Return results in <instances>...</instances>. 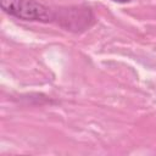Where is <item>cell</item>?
<instances>
[{"label":"cell","instance_id":"cell-1","mask_svg":"<svg viewBox=\"0 0 156 156\" xmlns=\"http://www.w3.org/2000/svg\"><path fill=\"white\" fill-rule=\"evenodd\" d=\"M0 5L6 13L23 21L50 22L54 18L52 11L35 0H0Z\"/></svg>","mask_w":156,"mask_h":156},{"label":"cell","instance_id":"cell-2","mask_svg":"<svg viewBox=\"0 0 156 156\" xmlns=\"http://www.w3.org/2000/svg\"><path fill=\"white\" fill-rule=\"evenodd\" d=\"M112 1H116V2H121V4H124V2H129L130 0H112Z\"/></svg>","mask_w":156,"mask_h":156}]
</instances>
